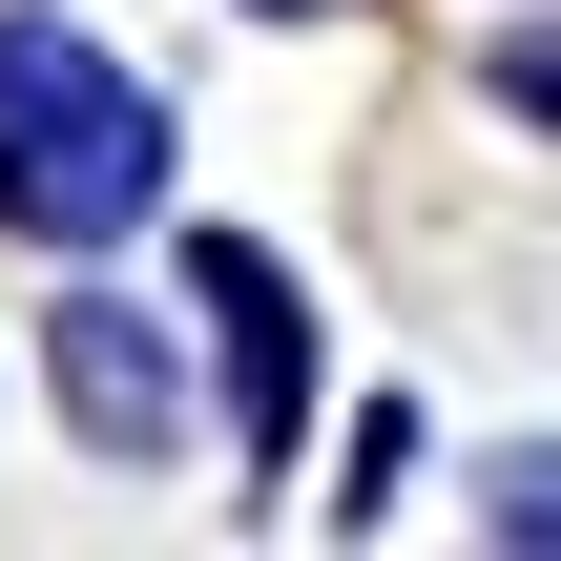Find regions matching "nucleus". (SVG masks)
<instances>
[{"instance_id":"nucleus-4","label":"nucleus","mask_w":561,"mask_h":561,"mask_svg":"<svg viewBox=\"0 0 561 561\" xmlns=\"http://www.w3.org/2000/svg\"><path fill=\"white\" fill-rule=\"evenodd\" d=\"M271 21H312V0H271Z\"/></svg>"},{"instance_id":"nucleus-1","label":"nucleus","mask_w":561,"mask_h":561,"mask_svg":"<svg viewBox=\"0 0 561 561\" xmlns=\"http://www.w3.org/2000/svg\"><path fill=\"white\" fill-rule=\"evenodd\" d=\"M146 187H167V104H146L104 42L0 21V208H21L42 250H104V229H146Z\"/></svg>"},{"instance_id":"nucleus-3","label":"nucleus","mask_w":561,"mask_h":561,"mask_svg":"<svg viewBox=\"0 0 561 561\" xmlns=\"http://www.w3.org/2000/svg\"><path fill=\"white\" fill-rule=\"evenodd\" d=\"M62 416H83L104 458H167V416H187V396H167V333H146V312H62Z\"/></svg>"},{"instance_id":"nucleus-2","label":"nucleus","mask_w":561,"mask_h":561,"mask_svg":"<svg viewBox=\"0 0 561 561\" xmlns=\"http://www.w3.org/2000/svg\"><path fill=\"white\" fill-rule=\"evenodd\" d=\"M187 291H208V333H229V375H250V458H291V437H312V312L271 291V250H208Z\"/></svg>"}]
</instances>
